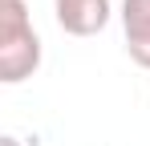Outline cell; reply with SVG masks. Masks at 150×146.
<instances>
[{
	"mask_svg": "<svg viewBox=\"0 0 150 146\" xmlns=\"http://www.w3.org/2000/svg\"><path fill=\"white\" fill-rule=\"evenodd\" d=\"M122 28L130 61L150 69V0H122Z\"/></svg>",
	"mask_w": 150,
	"mask_h": 146,
	"instance_id": "cell-3",
	"label": "cell"
},
{
	"mask_svg": "<svg viewBox=\"0 0 150 146\" xmlns=\"http://www.w3.org/2000/svg\"><path fill=\"white\" fill-rule=\"evenodd\" d=\"M0 146H21V138H12V134H4V138H0Z\"/></svg>",
	"mask_w": 150,
	"mask_h": 146,
	"instance_id": "cell-4",
	"label": "cell"
},
{
	"mask_svg": "<svg viewBox=\"0 0 150 146\" xmlns=\"http://www.w3.org/2000/svg\"><path fill=\"white\" fill-rule=\"evenodd\" d=\"M41 69V37L25 0H0V81L21 85Z\"/></svg>",
	"mask_w": 150,
	"mask_h": 146,
	"instance_id": "cell-1",
	"label": "cell"
},
{
	"mask_svg": "<svg viewBox=\"0 0 150 146\" xmlns=\"http://www.w3.org/2000/svg\"><path fill=\"white\" fill-rule=\"evenodd\" d=\"M110 0H53V16L69 37H98L110 24Z\"/></svg>",
	"mask_w": 150,
	"mask_h": 146,
	"instance_id": "cell-2",
	"label": "cell"
}]
</instances>
